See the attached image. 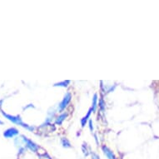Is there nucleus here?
Wrapping results in <instances>:
<instances>
[{"mask_svg": "<svg viewBox=\"0 0 159 159\" xmlns=\"http://www.w3.org/2000/svg\"><path fill=\"white\" fill-rule=\"evenodd\" d=\"M3 115L5 117H7L8 119L10 120L11 122H14V123H17L19 125H21L22 127H23L25 128H27L29 131H34V127H31V126H28V124H25L24 122H23L21 119L20 116H12V115H9V114H6V113H3Z\"/></svg>", "mask_w": 159, "mask_h": 159, "instance_id": "1", "label": "nucleus"}, {"mask_svg": "<svg viewBox=\"0 0 159 159\" xmlns=\"http://www.w3.org/2000/svg\"><path fill=\"white\" fill-rule=\"evenodd\" d=\"M71 98H72V94L71 92H67L66 94L64 95V97L63 98V100L60 103L58 104V111L59 113H61L64 110L65 108L67 107V106L69 104V103L71 102Z\"/></svg>", "mask_w": 159, "mask_h": 159, "instance_id": "2", "label": "nucleus"}, {"mask_svg": "<svg viewBox=\"0 0 159 159\" xmlns=\"http://www.w3.org/2000/svg\"><path fill=\"white\" fill-rule=\"evenodd\" d=\"M22 138H23V141L24 142L26 147H28V149H30L31 151H33L34 153L37 152L38 150L39 147H38L36 143H34L33 141L28 139V138H27L26 137H24V136H22Z\"/></svg>", "mask_w": 159, "mask_h": 159, "instance_id": "3", "label": "nucleus"}, {"mask_svg": "<svg viewBox=\"0 0 159 159\" xmlns=\"http://www.w3.org/2000/svg\"><path fill=\"white\" fill-rule=\"evenodd\" d=\"M19 134V130L14 128H10L3 132V136L6 138H11Z\"/></svg>", "mask_w": 159, "mask_h": 159, "instance_id": "4", "label": "nucleus"}, {"mask_svg": "<svg viewBox=\"0 0 159 159\" xmlns=\"http://www.w3.org/2000/svg\"><path fill=\"white\" fill-rule=\"evenodd\" d=\"M102 150H103V153L105 154V156L107 157V159H117L116 156H115V154L113 153V151H112L109 147H107L106 145H103V146L102 147Z\"/></svg>", "mask_w": 159, "mask_h": 159, "instance_id": "5", "label": "nucleus"}, {"mask_svg": "<svg viewBox=\"0 0 159 159\" xmlns=\"http://www.w3.org/2000/svg\"><path fill=\"white\" fill-rule=\"evenodd\" d=\"M67 117V113H63L60 114L59 116H58L56 117V120H55V123L56 124H58V125H62V123L64 121L65 118Z\"/></svg>", "mask_w": 159, "mask_h": 159, "instance_id": "6", "label": "nucleus"}, {"mask_svg": "<svg viewBox=\"0 0 159 159\" xmlns=\"http://www.w3.org/2000/svg\"><path fill=\"white\" fill-rule=\"evenodd\" d=\"M92 112V108H90L89 110V112H88V113H87V115H86L85 117H83V118L81 119V124H82V127H85L86 123H87V122H88V120L89 119V117H90V115H91V113Z\"/></svg>", "mask_w": 159, "mask_h": 159, "instance_id": "7", "label": "nucleus"}, {"mask_svg": "<svg viewBox=\"0 0 159 159\" xmlns=\"http://www.w3.org/2000/svg\"><path fill=\"white\" fill-rule=\"evenodd\" d=\"M98 94L97 93H95L94 95H93V98H92V112L94 113L95 111H96V109H97V107H98Z\"/></svg>", "mask_w": 159, "mask_h": 159, "instance_id": "8", "label": "nucleus"}, {"mask_svg": "<svg viewBox=\"0 0 159 159\" xmlns=\"http://www.w3.org/2000/svg\"><path fill=\"white\" fill-rule=\"evenodd\" d=\"M61 143L63 147H71L70 142L68 141V139L65 138H63L61 139Z\"/></svg>", "mask_w": 159, "mask_h": 159, "instance_id": "9", "label": "nucleus"}, {"mask_svg": "<svg viewBox=\"0 0 159 159\" xmlns=\"http://www.w3.org/2000/svg\"><path fill=\"white\" fill-rule=\"evenodd\" d=\"M70 83V81H63V82H61V83H55L54 86H61V87H67V84Z\"/></svg>", "mask_w": 159, "mask_h": 159, "instance_id": "10", "label": "nucleus"}, {"mask_svg": "<svg viewBox=\"0 0 159 159\" xmlns=\"http://www.w3.org/2000/svg\"><path fill=\"white\" fill-rule=\"evenodd\" d=\"M99 107L101 108L102 111H104V107H105V103H104V101L103 98L100 99V101H99Z\"/></svg>", "mask_w": 159, "mask_h": 159, "instance_id": "11", "label": "nucleus"}, {"mask_svg": "<svg viewBox=\"0 0 159 159\" xmlns=\"http://www.w3.org/2000/svg\"><path fill=\"white\" fill-rule=\"evenodd\" d=\"M92 159H100V157H99V156L97 153H92Z\"/></svg>", "mask_w": 159, "mask_h": 159, "instance_id": "12", "label": "nucleus"}, {"mask_svg": "<svg viewBox=\"0 0 159 159\" xmlns=\"http://www.w3.org/2000/svg\"><path fill=\"white\" fill-rule=\"evenodd\" d=\"M89 129L90 131H93V126H92V120H89Z\"/></svg>", "mask_w": 159, "mask_h": 159, "instance_id": "13", "label": "nucleus"}, {"mask_svg": "<svg viewBox=\"0 0 159 159\" xmlns=\"http://www.w3.org/2000/svg\"><path fill=\"white\" fill-rule=\"evenodd\" d=\"M0 124H3V122H1V121H0Z\"/></svg>", "mask_w": 159, "mask_h": 159, "instance_id": "14", "label": "nucleus"}]
</instances>
